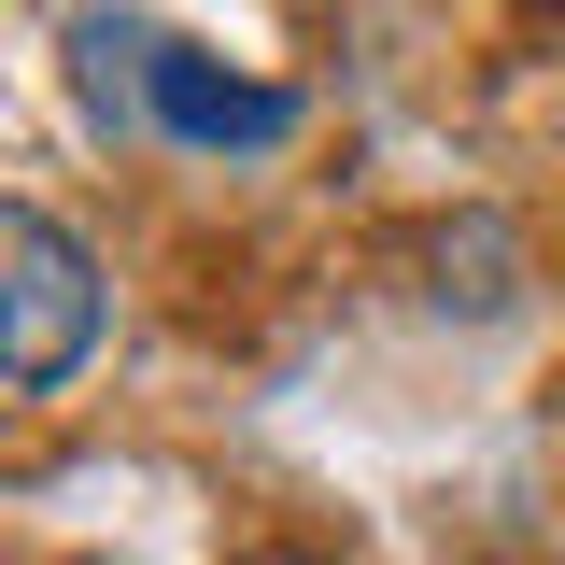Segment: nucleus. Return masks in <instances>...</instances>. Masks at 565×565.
I'll use <instances>...</instances> for the list:
<instances>
[{
  "label": "nucleus",
  "mask_w": 565,
  "mask_h": 565,
  "mask_svg": "<svg viewBox=\"0 0 565 565\" xmlns=\"http://www.w3.org/2000/svg\"><path fill=\"white\" fill-rule=\"evenodd\" d=\"M85 353H99V255L43 199H0V382L57 396Z\"/></svg>",
  "instance_id": "obj_1"
},
{
  "label": "nucleus",
  "mask_w": 565,
  "mask_h": 565,
  "mask_svg": "<svg viewBox=\"0 0 565 565\" xmlns=\"http://www.w3.org/2000/svg\"><path fill=\"white\" fill-rule=\"evenodd\" d=\"M241 565H311V552H241Z\"/></svg>",
  "instance_id": "obj_2"
}]
</instances>
